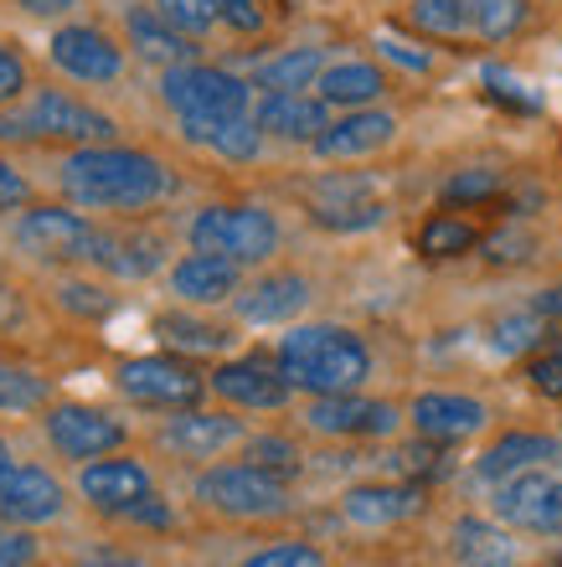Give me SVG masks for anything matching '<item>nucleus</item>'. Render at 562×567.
I'll list each match as a JSON object with an SVG mask.
<instances>
[{
	"label": "nucleus",
	"mask_w": 562,
	"mask_h": 567,
	"mask_svg": "<svg viewBox=\"0 0 562 567\" xmlns=\"http://www.w3.org/2000/svg\"><path fill=\"white\" fill-rule=\"evenodd\" d=\"M52 192L104 223H130V217H150L165 202H176L181 176L161 150L109 140V145L52 150Z\"/></svg>",
	"instance_id": "nucleus-1"
},
{
	"label": "nucleus",
	"mask_w": 562,
	"mask_h": 567,
	"mask_svg": "<svg viewBox=\"0 0 562 567\" xmlns=\"http://www.w3.org/2000/svg\"><path fill=\"white\" fill-rule=\"evenodd\" d=\"M124 140L119 114H109L99 99L58 83H37L27 104L0 109V145H37V150H78Z\"/></svg>",
	"instance_id": "nucleus-2"
},
{
	"label": "nucleus",
	"mask_w": 562,
	"mask_h": 567,
	"mask_svg": "<svg viewBox=\"0 0 562 567\" xmlns=\"http://www.w3.org/2000/svg\"><path fill=\"white\" fill-rule=\"evenodd\" d=\"M279 372L289 388L305 398H336V392H361L371 377V346L351 326H330V320H305L289 326L274 346Z\"/></svg>",
	"instance_id": "nucleus-3"
},
{
	"label": "nucleus",
	"mask_w": 562,
	"mask_h": 567,
	"mask_svg": "<svg viewBox=\"0 0 562 567\" xmlns=\"http://www.w3.org/2000/svg\"><path fill=\"white\" fill-rule=\"evenodd\" d=\"M11 248L27 264L47 274H73V269H93L99 248H104V217L62 202V196H37L31 207H21L11 217Z\"/></svg>",
	"instance_id": "nucleus-4"
},
{
	"label": "nucleus",
	"mask_w": 562,
	"mask_h": 567,
	"mask_svg": "<svg viewBox=\"0 0 562 567\" xmlns=\"http://www.w3.org/2000/svg\"><path fill=\"white\" fill-rule=\"evenodd\" d=\"M181 233H186V248L223 254L243 269H264L284 248V223L258 202H202Z\"/></svg>",
	"instance_id": "nucleus-5"
},
{
	"label": "nucleus",
	"mask_w": 562,
	"mask_h": 567,
	"mask_svg": "<svg viewBox=\"0 0 562 567\" xmlns=\"http://www.w3.org/2000/svg\"><path fill=\"white\" fill-rule=\"evenodd\" d=\"M42 58L47 68L73 83V89H119L130 78V47L119 37L109 21L99 16H68L58 27H47V42H42Z\"/></svg>",
	"instance_id": "nucleus-6"
},
{
	"label": "nucleus",
	"mask_w": 562,
	"mask_h": 567,
	"mask_svg": "<svg viewBox=\"0 0 562 567\" xmlns=\"http://www.w3.org/2000/svg\"><path fill=\"white\" fill-rule=\"evenodd\" d=\"M192 501L207 511V516H223V522H279V516H289V506H295L289 480L264 470V464H253V460L207 464V470L192 480Z\"/></svg>",
	"instance_id": "nucleus-7"
},
{
	"label": "nucleus",
	"mask_w": 562,
	"mask_h": 567,
	"mask_svg": "<svg viewBox=\"0 0 562 567\" xmlns=\"http://www.w3.org/2000/svg\"><path fill=\"white\" fill-rule=\"evenodd\" d=\"M155 99L176 120H243V114H253L258 89L248 83V73H233L223 62L196 58L155 73Z\"/></svg>",
	"instance_id": "nucleus-8"
},
{
	"label": "nucleus",
	"mask_w": 562,
	"mask_h": 567,
	"mask_svg": "<svg viewBox=\"0 0 562 567\" xmlns=\"http://www.w3.org/2000/svg\"><path fill=\"white\" fill-rule=\"evenodd\" d=\"M114 388L119 398H130L134 408H155V413H181V408H196L207 398V372H196L186 357H130L114 367Z\"/></svg>",
	"instance_id": "nucleus-9"
},
{
	"label": "nucleus",
	"mask_w": 562,
	"mask_h": 567,
	"mask_svg": "<svg viewBox=\"0 0 562 567\" xmlns=\"http://www.w3.org/2000/svg\"><path fill=\"white\" fill-rule=\"evenodd\" d=\"M42 433H47V449L68 464L104 460V454H119V449L130 444V423L114 419L109 408L73 403V398L42 408Z\"/></svg>",
	"instance_id": "nucleus-10"
},
{
	"label": "nucleus",
	"mask_w": 562,
	"mask_h": 567,
	"mask_svg": "<svg viewBox=\"0 0 562 567\" xmlns=\"http://www.w3.org/2000/svg\"><path fill=\"white\" fill-rule=\"evenodd\" d=\"M490 516L527 537H562V480L552 470H527L490 485Z\"/></svg>",
	"instance_id": "nucleus-11"
},
{
	"label": "nucleus",
	"mask_w": 562,
	"mask_h": 567,
	"mask_svg": "<svg viewBox=\"0 0 562 567\" xmlns=\"http://www.w3.org/2000/svg\"><path fill=\"white\" fill-rule=\"evenodd\" d=\"M155 444L176 460H223L248 444V423L237 419V408H181L155 423Z\"/></svg>",
	"instance_id": "nucleus-12"
},
{
	"label": "nucleus",
	"mask_w": 562,
	"mask_h": 567,
	"mask_svg": "<svg viewBox=\"0 0 562 567\" xmlns=\"http://www.w3.org/2000/svg\"><path fill=\"white\" fill-rule=\"evenodd\" d=\"M310 299H315L310 274H299V269H264V274H253V279L237 289V299L227 305V310H233L237 326L264 330V326H295L299 315L310 310Z\"/></svg>",
	"instance_id": "nucleus-13"
},
{
	"label": "nucleus",
	"mask_w": 562,
	"mask_h": 567,
	"mask_svg": "<svg viewBox=\"0 0 562 567\" xmlns=\"http://www.w3.org/2000/svg\"><path fill=\"white\" fill-rule=\"evenodd\" d=\"M398 135H402V120L387 104L346 109V114H336V120L320 130V140L310 145V155L315 161H326V165H356V161H371V155L392 150Z\"/></svg>",
	"instance_id": "nucleus-14"
},
{
	"label": "nucleus",
	"mask_w": 562,
	"mask_h": 567,
	"mask_svg": "<svg viewBox=\"0 0 562 567\" xmlns=\"http://www.w3.org/2000/svg\"><path fill=\"white\" fill-rule=\"evenodd\" d=\"M73 491L78 501H89L99 516H124L130 506H140L145 495H155V475H150L145 460H134V454H104V460H89L78 464L73 475Z\"/></svg>",
	"instance_id": "nucleus-15"
},
{
	"label": "nucleus",
	"mask_w": 562,
	"mask_h": 567,
	"mask_svg": "<svg viewBox=\"0 0 562 567\" xmlns=\"http://www.w3.org/2000/svg\"><path fill=\"white\" fill-rule=\"evenodd\" d=\"M207 388L212 398H223V408H237V413H279L295 398L289 377L279 372V361H258V357L217 361L207 372Z\"/></svg>",
	"instance_id": "nucleus-16"
},
{
	"label": "nucleus",
	"mask_w": 562,
	"mask_h": 567,
	"mask_svg": "<svg viewBox=\"0 0 562 567\" xmlns=\"http://www.w3.org/2000/svg\"><path fill=\"white\" fill-rule=\"evenodd\" d=\"M68 516V485L47 464H6L0 470V522L16 526H58Z\"/></svg>",
	"instance_id": "nucleus-17"
},
{
	"label": "nucleus",
	"mask_w": 562,
	"mask_h": 567,
	"mask_svg": "<svg viewBox=\"0 0 562 567\" xmlns=\"http://www.w3.org/2000/svg\"><path fill=\"white\" fill-rule=\"evenodd\" d=\"M305 429L320 439H392L402 429V413L367 392H336L305 403Z\"/></svg>",
	"instance_id": "nucleus-18"
},
{
	"label": "nucleus",
	"mask_w": 562,
	"mask_h": 567,
	"mask_svg": "<svg viewBox=\"0 0 562 567\" xmlns=\"http://www.w3.org/2000/svg\"><path fill=\"white\" fill-rule=\"evenodd\" d=\"M243 264H233V258L223 254H202V248H192V254H181L171 269H165V295L176 299V305H192V310H223V305H233L237 289H243Z\"/></svg>",
	"instance_id": "nucleus-19"
},
{
	"label": "nucleus",
	"mask_w": 562,
	"mask_h": 567,
	"mask_svg": "<svg viewBox=\"0 0 562 567\" xmlns=\"http://www.w3.org/2000/svg\"><path fill=\"white\" fill-rule=\"evenodd\" d=\"M119 37H124V47H130V58L145 62V68H155V73L202 58V42H192L186 31L171 27L150 0H134V6L119 11Z\"/></svg>",
	"instance_id": "nucleus-20"
},
{
	"label": "nucleus",
	"mask_w": 562,
	"mask_h": 567,
	"mask_svg": "<svg viewBox=\"0 0 562 567\" xmlns=\"http://www.w3.org/2000/svg\"><path fill=\"white\" fill-rule=\"evenodd\" d=\"M93 269L119 284H140V279H150V274L171 269V238L155 233V227H145L140 217H130V223H104V248H99V264H93Z\"/></svg>",
	"instance_id": "nucleus-21"
},
{
	"label": "nucleus",
	"mask_w": 562,
	"mask_h": 567,
	"mask_svg": "<svg viewBox=\"0 0 562 567\" xmlns=\"http://www.w3.org/2000/svg\"><path fill=\"white\" fill-rule=\"evenodd\" d=\"M330 120H336V109H330L320 93H258V99H253V124H258L264 140H274V145L310 150Z\"/></svg>",
	"instance_id": "nucleus-22"
},
{
	"label": "nucleus",
	"mask_w": 562,
	"mask_h": 567,
	"mask_svg": "<svg viewBox=\"0 0 562 567\" xmlns=\"http://www.w3.org/2000/svg\"><path fill=\"white\" fill-rule=\"evenodd\" d=\"M418 511H423V491L402 480H367V485L340 491V522L356 532H392V526L413 522Z\"/></svg>",
	"instance_id": "nucleus-23"
},
{
	"label": "nucleus",
	"mask_w": 562,
	"mask_h": 567,
	"mask_svg": "<svg viewBox=\"0 0 562 567\" xmlns=\"http://www.w3.org/2000/svg\"><path fill=\"white\" fill-rule=\"evenodd\" d=\"M408 423L429 444H464V439L490 429V408L470 392H418L408 403Z\"/></svg>",
	"instance_id": "nucleus-24"
},
{
	"label": "nucleus",
	"mask_w": 562,
	"mask_h": 567,
	"mask_svg": "<svg viewBox=\"0 0 562 567\" xmlns=\"http://www.w3.org/2000/svg\"><path fill=\"white\" fill-rule=\"evenodd\" d=\"M562 464V439L552 433H532V429H517V433H501L495 444L474 460V480L480 485H501L511 475H527V470H552Z\"/></svg>",
	"instance_id": "nucleus-25"
},
{
	"label": "nucleus",
	"mask_w": 562,
	"mask_h": 567,
	"mask_svg": "<svg viewBox=\"0 0 562 567\" xmlns=\"http://www.w3.org/2000/svg\"><path fill=\"white\" fill-rule=\"evenodd\" d=\"M176 135H181V145H192L227 165L264 161V145H268L264 130L253 124V114H243V120H176Z\"/></svg>",
	"instance_id": "nucleus-26"
},
{
	"label": "nucleus",
	"mask_w": 562,
	"mask_h": 567,
	"mask_svg": "<svg viewBox=\"0 0 562 567\" xmlns=\"http://www.w3.org/2000/svg\"><path fill=\"white\" fill-rule=\"evenodd\" d=\"M387 89H392V73H387L382 62H371V58H330L326 73H320V83H315V93H320L336 114L382 104Z\"/></svg>",
	"instance_id": "nucleus-27"
},
{
	"label": "nucleus",
	"mask_w": 562,
	"mask_h": 567,
	"mask_svg": "<svg viewBox=\"0 0 562 567\" xmlns=\"http://www.w3.org/2000/svg\"><path fill=\"white\" fill-rule=\"evenodd\" d=\"M155 336H161L171 351H181V357H223V351H233V341H237L233 326L212 320V310H192V305L165 310L161 320H155Z\"/></svg>",
	"instance_id": "nucleus-28"
},
{
	"label": "nucleus",
	"mask_w": 562,
	"mask_h": 567,
	"mask_svg": "<svg viewBox=\"0 0 562 567\" xmlns=\"http://www.w3.org/2000/svg\"><path fill=\"white\" fill-rule=\"evenodd\" d=\"M326 47H279L248 68V83L258 93H315L326 73Z\"/></svg>",
	"instance_id": "nucleus-29"
},
{
	"label": "nucleus",
	"mask_w": 562,
	"mask_h": 567,
	"mask_svg": "<svg viewBox=\"0 0 562 567\" xmlns=\"http://www.w3.org/2000/svg\"><path fill=\"white\" fill-rule=\"evenodd\" d=\"M449 553L459 567H511L517 563V542H511V526H501L495 516H464L449 532Z\"/></svg>",
	"instance_id": "nucleus-30"
},
{
	"label": "nucleus",
	"mask_w": 562,
	"mask_h": 567,
	"mask_svg": "<svg viewBox=\"0 0 562 567\" xmlns=\"http://www.w3.org/2000/svg\"><path fill=\"white\" fill-rule=\"evenodd\" d=\"M52 403V377H42L27 361L0 357V419H27Z\"/></svg>",
	"instance_id": "nucleus-31"
},
{
	"label": "nucleus",
	"mask_w": 562,
	"mask_h": 567,
	"mask_svg": "<svg viewBox=\"0 0 562 567\" xmlns=\"http://www.w3.org/2000/svg\"><path fill=\"white\" fill-rule=\"evenodd\" d=\"M408 21L423 42H470V0H408Z\"/></svg>",
	"instance_id": "nucleus-32"
},
{
	"label": "nucleus",
	"mask_w": 562,
	"mask_h": 567,
	"mask_svg": "<svg viewBox=\"0 0 562 567\" xmlns=\"http://www.w3.org/2000/svg\"><path fill=\"white\" fill-rule=\"evenodd\" d=\"M470 21L480 42H511L532 21V0H470Z\"/></svg>",
	"instance_id": "nucleus-33"
},
{
	"label": "nucleus",
	"mask_w": 562,
	"mask_h": 567,
	"mask_svg": "<svg viewBox=\"0 0 562 567\" xmlns=\"http://www.w3.org/2000/svg\"><path fill=\"white\" fill-rule=\"evenodd\" d=\"M470 248H480V233H474V223L454 217V212H439V217H429L418 227V254L423 258H464Z\"/></svg>",
	"instance_id": "nucleus-34"
},
{
	"label": "nucleus",
	"mask_w": 562,
	"mask_h": 567,
	"mask_svg": "<svg viewBox=\"0 0 562 567\" xmlns=\"http://www.w3.org/2000/svg\"><path fill=\"white\" fill-rule=\"evenodd\" d=\"M73 320H99V315L114 310V289L104 279H89V269H73L58 279V295H52Z\"/></svg>",
	"instance_id": "nucleus-35"
},
{
	"label": "nucleus",
	"mask_w": 562,
	"mask_h": 567,
	"mask_svg": "<svg viewBox=\"0 0 562 567\" xmlns=\"http://www.w3.org/2000/svg\"><path fill=\"white\" fill-rule=\"evenodd\" d=\"M505 192V176L490 171V165H470V171H454V176L439 186V202L445 207H486Z\"/></svg>",
	"instance_id": "nucleus-36"
},
{
	"label": "nucleus",
	"mask_w": 562,
	"mask_h": 567,
	"mask_svg": "<svg viewBox=\"0 0 562 567\" xmlns=\"http://www.w3.org/2000/svg\"><path fill=\"white\" fill-rule=\"evenodd\" d=\"M310 223L326 233H371L387 223V202L356 196V202H336V207H310Z\"/></svg>",
	"instance_id": "nucleus-37"
},
{
	"label": "nucleus",
	"mask_w": 562,
	"mask_h": 567,
	"mask_svg": "<svg viewBox=\"0 0 562 567\" xmlns=\"http://www.w3.org/2000/svg\"><path fill=\"white\" fill-rule=\"evenodd\" d=\"M537 346H548V315L537 310H521V315H505L495 326V351L501 357H532Z\"/></svg>",
	"instance_id": "nucleus-38"
},
{
	"label": "nucleus",
	"mask_w": 562,
	"mask_h": 567,
	"mask_svg": "<svg viewBox=\"0 0 562 567\" xmlns=\"http://www.w3.org/2000/svg\"><path fill=\"white\" fill-rule=\"evenodd\" d=\"M155 11L171 21L176 31H186L192 42H207L212 31L223 27V11H217V0H150Z\"/></svg>",
	"instance_id": "nucleus-39"
},
{
	"label": "nucleus",
	"mask_w": 562,
	"mask_h": 567,
	"mask_svg": "<svg viewBox=\"0 0 562 567\" xmlns=\"http://www.w3.org/2000/svg\"><path fill=\"white\" fill-rule=\"evenodd\" d=\"M37 89V68L16 42H0V109L27 104V93Z\"/></svg>",
	"instance_id": "nucleus-40"
},
{
	"label": "nucleus",
	"mask_w": 562,
	"mask_h": 567,
	"mask_svg": "<svg viewBox=\"0 0 562 567\" xmlns=\"http://www.w3.org/2000/svg\"><path fill=\"white\" fill-rule=\"evenodd\" d=\"M243 460L264 464V470H274V475H299V449L289 444V439H279V433H248V444H243Z\"/></svg>",
	"instance_id": "nucleus-41"
},
{
	"label": "nucleus",
	"mask_w": 562,
	"mask_h": 567,
	"mask_svg": "<svg viewBox=\"0 0 562 567\" xmlns=\"http://www.w3.org/2000/svg\"><path fill=\"white\" fill-rule=\"evenodd\" d=\"M237 567H330V557L315 542H274V547L248 553Z\"/></svg>",
	"instance_id": "nucleus-42"
},
{
	"label": "nucleus",
	"mask_w": 562,
	"mask_h": 567,
	"mask_svg": "<svg viewBox=\"0 0 562 567\" xmlns=\"http://www.w3.org/2000/svg\"><path fill=\"white\" fill-rule=\"evenodd\" d=\"M31 202H37V181L21 171V161H16L11 150L0 145V217H16Z\"/></svg>",
	"instance_id": "nucleus-43"
},
{
	"label": "nucleus",
	"mask_w": 562,
	"mask_h": 567,
	"mask_svg": "<svg viewBox=\"0 0 562 567\" xmlns=\"http://www.w3.org/2000/svg\"><path fill=\"white\" fill-rule=\"evenodd\" d=\"M42 537L37 526H16V522H0V567H42Z\"/></svg>",
	"instance_id": "nucleus-44"
},
{
	"label": "nucleus",
	"mask_w": 562,
	"mask_h": 567,
	"mask_svg": "<svg viewBox=\"0 0 562 567\" xmlns=\"http://www.w3.org/2000/svg\"><path fill=\"white\" fill-rule=\"evenodd\" d=\"M217 11H223V31H233V37H264L274 27L268 0H217Z\"/></svg>",
	"instance_id": "nucleus-45"
},
{
	"label": "nucleus",
	"mask_w": 562,
	"mask_h": 567,
	"mask_svg": "<svg viewBox=\"0 0 562 567\" xmlns=\"http://www.w3.org/2000/svg\"><path fill=\"white\" fill-rule=\"evenodd\" d=\"M527 382L542 398H562V341L537 346L532 357H527Z\"/></svg>",
	"instance_id": "nucleus-46"
},
{
	"label": "nucleus",
	"mask_w": 562,
	"mask_h": 567,
	"mask_svg": "<svg viewBox=\"0 0 562 567\" xmlns=\"http://www.w3.org/2000/svg\"><path fill=\"white\" fill-rule=\"evenodd\" d=\"M377 52H382L387 62H398L402 73H433V47L423 42H402V37H392V31H377Z\"/></svg>",
	"instance_id": "nucleus-47"
},
{
	"label": "nucleus",
	"mask_w": 562,
	"mask_h": 567,
	"mask_svg": "<svg viewBox=\"0 0 562 567\" xmlns=\"http://www.w3.org/2000/svg\"><path fill=\"white\" fill-rule=\"evenodd\" d=\"M119 522H124V526H150V532H171V526H176V511H171V501L155 491V495H145L140 506L124 511Z\"/></svg>",
	"instance_id": "nucleus-48"
},
{
	"label": "nucleus",
	"mask_w": 562,
	"mask_h": 567,
	"mask_svg": "<svg viewBox=\"0 0 562 567\" xmlns=\"http://www.w3.org/2000/svg\"><path fill=\"white\" fill-rule=\"evenodd\" d=\"M11 6L21 16H31V21H42V27H58V21L83 11V0H11Z\"/></svg>",
	"instance_id": "nucleus-49"
},
{
	"label": "nucleus",
	"mask_w": 562,
	"mask_h": 567,
	"mask_svg": "<svg viewBox=\"0 0 562 567\" xmlns=\"http://www.w3.org/2000/svg\"><path fill=\"white\" fill-rule=\"evenodd\" d=\"M31 320V305L21 289H11V284H0V336H16V330H27Z\"/></svg>",
	"instance_id": "nucleus-50"
},
{
	"label": "nucleus",
	"mask_w": 562,
	"mask_h": 567,
	"mask_svg": "<svg viewBox=\"0 0 562 567\" xmlns=\"http://www.w3.org/2000/svg\"><path fill=\"white\" fill-rule=\"evenodd\" d=\"M83 567H150V563H140V557H93Z\"/></svg>",
	"instance_id": "nucleus-51"
},
{
	"label": "nucleus",
	"mask_w": 562,
	"mask_h": 567,
	"mask_svg": "<svg viewBox=\"0 0 562 567\" xmlns=\"http://www.w3.org/2000/svg\"><path fill=\"white\" fill-rule=\"evenodd\" d=\"M11 460H16V454H11V444H6V433H0V470H6Z\"/></svg>",
	"instance_id": "nucleus-52"
}]
</instances>
